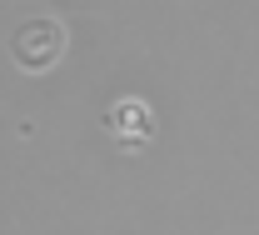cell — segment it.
I'll use <instances>...</instances> for the list:
<instances>
[{
	"instance_id": "obj_1",
	"label": "cell",
	"mask_w": 259,
	"mask_h": 235,
	"mask_svg": "<svg viewBox=\"0 0 259 235\" xmlns=\"http://www.w3.org/2000/svg\"><path fill=\"white\" fill-rule=\"evenodd\" d=\"M60 55H65V25L50 20V15H35V20H25L20 30L10 35V60L20 70H30V75L50 70Z\"/></svg>"
},
{
	"instance_id": "obj_2",
	"label": "cell",
	"mask_w": 259,
	"mask_h": 235,
	"mask_svg": "<svg viewBox=\"0 0 259 235\" xmlns=\"http://www.w3.org/2000/svg\"><path fill=\"white\" fill-rule=\"evenodd\" d=\"M105 130L120 135L130 150H140V145L155 135V115H150V105H145V100L125 95V100H115L110 110H105Z\"/></svg>"
}]
</instances>
